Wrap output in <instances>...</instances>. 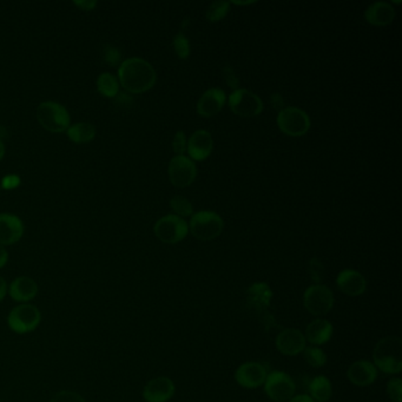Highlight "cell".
<instances>
[{
	"label": "cell",
	"mask_w": 402,
	"mask_h": 402,
	"mask_svg": "<svg viewBox=\"0 0 402 402\" xmlns=\"http://www.w3.org/2000/svg\"><path fill=\"white\" fill-rule=\"evenodd\" d=\"M156 71L143 58L133 57L123 60L118 67V82L131 94H143L156 83Z\"/></svg>",
	"instance_id": "1"
},
{
	"label": "cell",
	"mask_w": 402,
	"mask_h": 402,
	"mask_svg": "<svg viewBox=\"0 0 402 402\" xmlns=\"http://www.w3.org/2000/svg\"><path fill=\"white\" fill-rule=\"evenodd\" d=\"M374 366L386 374H399L402 369V340L399 336L383 337L373 351Z\"/></svg>",
	"instance_id": "2"
},
{
	"label": "cell",
	"mask_w": 402,
	"mask_h": 402,
	"mask_svg": "<svg viewBox=\"0 0 402 402\" xmlns=\"http://www.w3.org/2000/svg\"><path fill=\"white\" fill-rule=\"evenodd\" d=\"M246 307L260 317L263 327H266L267 329L271 328L273 326L276 327V322L273 315L267 312L273 299V292L269 285L265 282L254 283L246 290Z\"/></svg>",
	"instance_id": "3"
},
{
	"label": "cell",
	"mask_w": 402,
	"mask_h": 402,
	"mask_svg": "<svg viewBox=\"0 0 402 402\" xmlns=\"http://www.w3.org/2000/svg\"><path fill=\"white\" fill-rule=\"evenodd\" d=\"M37 119L50 133H64L70 126V114L67 108L53 101L40 103L37 109Z\"/></svg>",
	"instance_id": "4"
},
{
	"label": "cell",
	"mask_w": 402,
	"mask_h": 402,
	"mask_svg": "<svg viewBox=\"0 0 402 402\" xmlns=\"http://www.w3.org/2000/svg\"><path fill=\"white\" fill-rule=\"evenodd\" d=\"M189 229L192 236L199 241H210L222 234L224 222L214 211H199L192 215Z\"/></svg>",
	"instance_id": "5"
},
{
	"label": "cell",
	"mask_w": 402,
	"mask_h": 402,
	"mask_svg": "<svg viewBox=\"0 0 402 402\" xmlns=\"http://www.w3.org/2000/svg\"><path fill=\"white\" fill-rule=\"evenodd\" d=\"M42 321V312L35 305L23 303L12 309L8 317V324L12 332L26 334L37 329Z\"/></svg>",
	"instance_id": "6"
},
{
	"label": "cell",
	"mask_w": 402,
	"mask_h": 402,
	"mask_svg": "<svg viewBox=\"0 0 402 402\" xmlns=\"http://www.w3.org/2000/svg\"><path fill=\"white\" fill-rule=\"evenodd\" d=\"M278 125L282 133L288 136H303L310 129V118L303 110L290 106L278 112Z\"/></svg>",
	"instance_id": "7"
},
{
	"label": "cell",
	"mask_w": 402,
	"mask_h": 402,
	"mask_svg": "<svg viewBox=\"0 0 402 402\" xmlns=\"http://www.w3.org/2000/svg\"><path fill=\"white\" fill-rule=\"evenodd\" d=\"M295 391L296 386L294 380L285 371H274L267 376L265 392L274 402L290 401Z\"/></svg>",
	"instance_id": "8"
},
{
	"label": "cell",
	"mask_w": 402,
	"mask_h": 402,
	"mask_svg": "<svg viewBox=\"0 0 402 402\" xmlns=\"http://www.w3.org/2000/svg\"><path fill=\"white\" fill-rule=\"evenodd\" d=\"M153 231L162 242L175 244L185 238L189 233L187 221L177 215H167L157 221Z\"/></svg>",
	"instance_id": "9"
},
{
	"label": "cell",
	"mask_w": 402,
	"mask_h": 402,
	"mask_svg": "<svg viewBox=\"0 0 402 402\" xmlns=\"http://www.w3.org/2000/svg\"><path fill=\"white\" fill-rule=\"evenodd\" d=\"M303 305L312 315L322 317L332 310L334 305V294L327 285H312L305 292Z\"/></svg>",
	"instance_id": "10"
},
{
	"label": "cell",
	"mask_w": 402,
	"mask_h": 402,
	"mask_svg": "<svg viewBox=\"0 0 402 402\" xmlns=\"http://www.w3.org/2000/svg\"><path fill=\"white\" fill-rule=\"evenodd\" d=\"M231 110L241 117H255L263 111V102L258 94L246 89H237L229 96Z\"/></svg>",
	"instance_id": "11"
},
{
	"label": "cell",
	"mask_w": 402,
	"mask_h": 402,
	"mask_svg": "<svg viewBox=\"0 0 402 402\" xmlns=\"http://www.w3.org/2000/svg\"><path fill=\"white\" fill-rule=\"evenodd\" d=\"M169 178L177 187H189L197 177V167L189 157L176 156L169 165Z\"/></svg>",
	"instance_id": "12"
},
{
	"label": "cell",
	"mask_w": 402,
	"mask_h": 402,
	"mask_svg": "<svg viewBox=\"0 0 402 402\" xmlns=\"http://www.w3.org/2000/svg\"><path fill=\"white\" fill-rule=\"evenodd\" d=\"M268 371L261 362H246L241 365L235 373V380L244 388H258L265 385Z\"/></svg>",
	"instance_id": "13"
},
{
	"label": "cell",
	"mask_w": 402,
	"mask_h": 402,
	"mask_svg": "<svg viewBox=\"0 0 402 402\" xmlns=\"http://www.w3.org/2000/svg\"><path fill=\"white\" fill-rule=\"evenodd\" d=\"M174 394L175 383L167 376L150 380L143 390V398L146 402H168Z\"/></svg>",
	"instance_id": "14"
},
{
	"label": "cell",
	"mask_w": 402,
	"mask_h": 402,
	"mask_svg": "<svg viewBox=\"0 0 402 402\" xmlns=\"http://www.w3.org/2000/svg\"><path fill=\"white\" fill-rule=\"evenodd\" d=\"M305 337L300 330L285 329L278 334L275 341L278 351L285 356H295L305 351Z\"/></svg>",
	"instance_id": "15"
},
{
	"label": "cell",
	"mask_w": 402,
	"mask_h": 402,
	"mask_svg": "<svg viewBox=\"0 0 402 402\" xmlns=\"http://www.w3.org/2000/svg\"><path fill=\"white\" fill-rule=\"evenodd\" d=\"M336 285L342 293L348 296L356 297L362 295L367 289V281L362 274L353 269H344L337 275Z\"/></svg>",
	"instance_id": "16"
},
{
	"label": "cell",
	"mask_w": 402,
	"mask_h": 402,
	"mask_svg": "<svg viewBox=\"0 0 402 402\" xmlns=\"http://www.w3.org/2000/svg\"><path fill=\"white\" fill-rule=\"evenodd\" d=\"M24 234V223L13 214H0V244L10 246L18 242Z\"/></svg>",
	"instance_id": "17"
},
{
	"label": "cell",
	"mask_w": 402,
	"mask_h": 402,
	"mask_svg": "<svg viewBox=\"0 0 402 402\" xmlns=\"http://www.w3.org/2000/svg\"><path fill=\"white\" fill-rule=\"evenodd\" d=\"M347 376L349 381L355 386H369L378 379V368L371 361L360 360L348 368Z\"/></svg>",
	"instance_id": "18"
},
{
	"label": "cell",
	"mask_w": 402,
	"mask_h": 402,
	"mask_svg": "<svg viewBox=\"0 0 402 402\" xmlns=\"http://www.w3.org/2000/svg\"><path fill=\"white\" fill-rule=\"evenodd\" d=\"M187 144V153L194 160H206L214 148L212 137L207 130H197L192 133Z\"/></svg>",
	"instance_id": "19"
},
{
	"label": "cell",
	"mask_w": 402,
	"mask_h": 402,
	"mask_svg": "<svg viewBox=\"0 0 402 402\" xmlns=\"http://www.w3.org/2000/svg\"><path fill=\"white\" fill-rule=\"evenodd\" d=\"M226 104L224 91L217 87L206 91L197 103V112L202 117H212L219 114Z\"/></svg>",
	"instance_id": "20"
},
{
	"label": "cell",
	"mask_w": 402,
	"mask_h": 402,
	"mask_svg": "<svg viewBox=\"0 0 402 402\" xmlns=\"http://www.w3.org/2000/svg\"><path fill=\"white\" fill-rule=\"evenodd\" d=\"M38 290H40L38 285L33 278H28V276H19L11 282L8 293L12 297V300L26 303L37 296Z\"/></svg>",
	"instance_id": "21"
},
{
	"label": "cell",
	"mask_w": 402,
	"mask_h": 402,
	"mask_svg": "<svg viewBox=\"0 0 402 402\" xmlns=\"http://www.w3.org/2000/svg\"><path fill=\"white\" fill-rule=\"evenodd\" d=\"M365 17L368 23L374 26H387L393 23L395 18V10L388 3L376 1L366 10Z\"/></svg>",
	"instance_id": "22"
},
{
	"label": "cell",
	"mask_w": 402,
	"mask_h": 402,
	"mask_svg": "<svg viewBox=\"0 0 402 402\" xmlns=\"http://www.w3.org/2000/svg\"><path fill=\"white\" fill-rule=\"evenodd\" d=\"M333 332V324L328 320L317 319L308 324L305 330V340L315 346H321L332 339Z\"/></svg>",
	"instance_id": "23"
},
{
	"label": "cell",
	"mask_w": 402,
	"mask_h": 402,
	"mask_svg": "<svg viewBox=\"0 0 402 402\" xmlns=\"http://www.w3.org/2000/svg\"><path fill=\"white\" fill-rule=\"evenodd\" d=\"M67 137L77 144H84L94 140L96 136V128L87 122H79L77 124L69 126Z\"/></svg>",
	"instance_id": "24"
},
{
	"label": "cell",
	"mask_w": 402,
	"mask_h": 402,
	"mask_svg": "<svg viewBox=\"0 0 402 402\" xmlns=\"http://www.w3.org/2000/svg\"><path fill=\"white\" fill-rule=\"evenodd\" d=\"M310 398L315 402H327L332 398V383L324 375L317 376L309 383Z\"/></svg>",
	"instance_id": "25"
},
{
	"label": "cell",
	"mask_w": 402,
	"mask_h": 402,
	"mask_svg": "<svg viewBox=\"0 0 402 402\" xmlns=\"http://www.w3.org/2000/svg\"><path fill=\"white\" fill-rule=\"evenodd\" d=\"M97 89L104 97L114 98L119 92V82L117 77L110 72H103L97 78Z\"/></svg>",
	"instance_id": "26"
},
{
	"label": "cell",
	"mask_w": 402,
	"mask_h": 402,
	"mask_svg": "<svg viewBox=\"0 0 402 402\" xmlns=\"http://www.w3.org/2000/svg\"><path fill=\"white\" fill-rule=\"evenodd\" d=\"M302 353H303L305 362L308 363L309 366H312V367H324L326 362H327V356L320 348L305 347V351H302Z\"/></svg>",
	"instance_id": "27"
},
{
	"label": "cell",
	"mask_w": 402,
	"mask_h": 402,
	"mask_svg": "<svg viewBox=\"0 0 402 402\" xmlns=\"http://www.w3.org/2000/svg\"><path fill=\"white\" fill-rule=\"evenodd\" d=\"M170 206H171V209L175 212V215L180 216L182 219L187 217V216H192V212H194L192 204L184 196L172 197L171 201H170Z\"/></svg>",
	"instance_id": "28"
},
{
	"label": "cell",
	"mask_w": 402,
	"mask_h": 402,
	"mask_svg": "<svg viewBox=\"0 0 402 402\" xmlns=\"http://www.w3.org/2000/svg\"><path fill=\"white\" fill-rule=\"evenodd\" d=\"M229 6L231 3L228 1H215L209 6L206 13V17L209 22H219L223 19L224 17L227 16L228 11H229Z\"/></svg>",
	"instance_id": "29"
},
{
	"label": "cell",
	"mask_w": 402,
	"mask_h": 402,
	"mask_svg": "<svg viewBox=\"0 0 402 402\" xmlns=\"http://www.w3.org/2000/svg\"><path fill=\"white\" fill-rule=\"evenodd\" d=\"M172 44H174L176 53L181 59H187L190 56V43L182 32L175 35Z\"/></svg>",
	"instance_id": "30"
},
{
	"label": "cell",
	"mask_w": 402,
	"mask_h": 402,
	"mask_svg": "<svg viewBox=\"0 0 402 402\" xmlns=\"http://www.w3.org/2000/svg\"><path fill=\"white\" fill-rule=\"evenodd\" d=\"M387 393L392 402L402 401V380L400 378H393L387 385Z\"/></svg>",
	"instance_id": "31"
},
{
	"label": "cell",
	"mask_w": 402,
	"mask_h": 402,
	"mask_svg": "<svg viewBox=\"0 0 402 402\" xmlns=\"http://www.w3.org/2000/svg\"><path fill=\"white\" fill-rule=\"evenodd\" d=\"M102 57L104 62H108L109 65H118L121 62V51L114 45H106L103 47Z\"/></svg>",
	"instance_id": "32"
},
{
	"label": "cell",
	"mask_w": 402,
	"mask_h": 402,
	"mask_svg": "<svg viewBox=\"0 0 402 402\" xmlns=\"http://www.w3.org/2000/svg\"><path fill=\"white\" fill-rule=\"evenodd\" d=\"M324 271V265L319 258H312V261L309 262V275L317 285H320V282L322 281Z\"/></svg>",
	"instance_id": "33"
},
{
	"label": "cell",
	"mask_w": 402,
	"mask_h": 402,
	"mask_svg": "<svg viewBox=\"0 0 402 402\" xmlns=\"http://www.w3.org/2000/svg\"><path fill=\"white\" fill-rule=\"evenodd\" d=\"M51 402H86L82 395L72 391H60L52 398Z\"/></svg>",
	"instance_id": "34"
},
{
	"label": "cell",
	"mask_w": 402,
	"mask_h": 402,
	"mask_svg": "<svg viewBox=\"0 0 402 402\" xmlns=\"http://www.w3.org/2000/svg\"><path fill=\"white\" fill-rule=\"evenodd\" d=\"M187 137L184 135L183 131H178L176 133L174 142H172V148H174V153L177 156H184V153L187 151Z\"/></svg>",
	"instance_id": "35"
},
{
	"label": "cell",
	"mask_w": 402,
	"mask_h": 402,
	"mask_svg": "<svg viewBox=\"0 0 402 402\" xmlns=\"http://www.w3.org/2000/svg\"><path fill=\"white\" fill-rule=\"evenodd\" d=\"M223 77H224V81H226L229 87L234 89V90H237L240 79H238L237 74H236L233 67H224V69H223Z\"/></svg>",
	"instance_id": "36"
},
{
	"label": "cell",
	"mask_w": 402,
	"mask_h": 402,
	"mask_svg": "<svg viewBox=\"0 0 402 402\" xmlns=\"http://www.w3.org/2000/svg\"><path fill=\"white\" fill-rule=\"evenodd\" d=\"M20 184V178L17 175H8L5 176L3 181H1V187L6 189V190H10V189H15V187H18Z\"/></svg>",
	"instance_id": "37"
},
{
	"label": "cell",
	"mask_w": 402,
	"mask_h": 402,
	"mask_svg": "<svg viewBox=\"0 0 402 402\" xmlns=\"http://www.w3.org/2000/svg\"><path fill=\"white\" fill-rule=\"evenodd\" d=\"M271 101V104H273L274 109L278 110V112L283 110V106H285V101H283V97H282L280 94H274L270 98Z\"/></svg>",
	"instance_id": "38"
},
{
	"label": "cell",
	"mask_w": 402,
	"mask_h": 402,
	"mask_svg": "<svg viewBox=\"0 0 402 402\" xmlns=\"http://www.w3.org/2000/svg\"><path fill=\"white\" fill-rule=\"evenodd\" d=\"M74 4L78 8H82V10H92V8L97 5V1H94V0H82V1H74Z\"/></svg>",
	"instance_id": "39"
},
{
	"label": "cell",
	"mask_w": 402,
	"mask_h": 402,
	"mask_svg": "<svg viewBox=\"0 0 402 402\" xmlns=\"http://www.w3.org/2000/svg\"><path fill=\"white\" fill-rule=\"evenodd\" d=\"M8 261V253L6 248L3 244H0V269L5 267Z\"/></svg>",
	"instance_id": "40"
},
{
	"label": "cell",
	"mask_w": 402,
	"mask_h": 402,
	"mask_svg": "<svg viewBox=\"0 0 402 402\" xmlns=\"http://www.w3.org/2000/svg\"><path fill=\"white\" fill-rule=\"evenodd\" d=\"M8 283L5 281L4 278L0 276V302L4 300L6 294H8Z\"/></svg>",
	"instance_id": "41"
},
{
	"label": "cell",
	"mask_w": 402,
	"mask_h": 402,
	"mask_svg": "<svg viewBox=\"0 0 402 402\" xmlns=\"http://www.w3.org/2000/svg\"><path fill=\"white\" fill-rule=\"evenodd\" d=\"M289 402H315L312 400L309 395L307 394H301L296 395V396H294L292 400Z\"/></svg>",
	"instance_id": "42"
},
{
	"label": "cell",
	"mask_w": 402,
	"mask_h": 402,
	"mask_svg": "<svg viewBox=\"0 0 402 402\" xmlns=\"http://www.w3.org/2000/svg\"><path fill=\"white\" fill-rule=\"evenodd\" d=\"M4 155H5V145L4 143L1 142V140H0V160H1V158H3V157H4Z\"/></svg>",
	"instance_id": "43"
},
{
	"label": "cell",
	"mask_w": 402,
	"mask_h": 402,
	"mask_svg": "<svg viewBox=\"0 0 402 402\" xmlns=\"http://www.w3.org/2000/svg\"><path fill=\"white\" fill-rule=\"evenodd\" d=\"M233 3H234V4L236 5H250V4H254V1H233Z\"/></svg>",
	"instance_id": "44"
}]
</instances>
